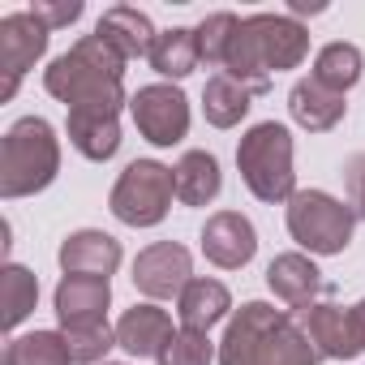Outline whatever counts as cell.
Instances as JSON below:
<instances>
[{
    "label": "cell",
    "instance_id": "1",
    "mask_svg": "<svg viewBox=\"0 0 365 365\" xmlns=\"http://www.w3.org/2000/svg\"><path fill=\"white\" fill-rule=\"evenodd\" d=\"M220 365H318V348L288 309L245 301L224 327Z\"/></svg>",
    "mask_w": 365,
    "mask_h": 365
},
{
    "label": "cell",
    "instance_id": "2",
    "mask_svg": "<svg viewBox=\"0 0 365 365\" xmlns=\"http://www.w3.org/2000/svg\"><path fill=\"white\" fill-rule=\"evenodd\" d=\"M305 56H309V31L297 18H288V14H250V18H241L220 73L237 78L254 95H267L271 78L284 73V69H297Z\"/></svg>",
    "mask_w": 365,
    "mask_h": 365
},
{
    "label": "cell",
    "instance_id": "3",
    "mask_svg": "<svg viewBox=\"0 0 365 365\" xmlns=\"http://www.w3.org/2000/svg\"><path fill=\"white\" fill-rule=\"evenodd\" d=\"M125 56H116L99 35H82L43 69V91L69 112H116L125 99Z\"/></svg>",
    "mask_w": 365,
    "mask_h": 365
},
{
    "label": "cell",
    "instance_id": "4",
    "mask_svg": "<svg viewBox=\"0 0 365 365\" xmlns=\"http://www.w3.org/2000/svg\"><path fill=\"white\" fill-rule=\"evenodd\" d=\"M61 172V138L52 120L22 116L9 125L0 142V198H31L43 194Z\"/></svg>",
    "mask_w": 365,
    "mask_h": 365
},
{
    "label": "cell",
    "instance_id": "5",
    "mask_svg": "<svg viewBox=\"0 0 365 365\" xmlns=\"http://www.w3.org/2000/svg\"><path fill=\"white\" fill-rule=\"evenodd\" d=\"M237 168L245 190L258 202H288L297 194V172H292V133L279 120H262L254 125L241 146H237Z\"/></svg>",
    "mask_w": 365,
    "mask_h": 365
},
{
    "label": "cell",
    "instance_id": "6",
    "mask_svg": "<svg viewBox=\"0 0 365 365\" xmlns=\"http://www.w3.org/2000/svg\"><path fill=\"white\" fill-rule=\"evenodd\" d=\"M172 198H176V172L159 159H133L116 176L108 207L125 228H155L168 220Z\"/></svg>",
    "mask_w": 365,
    "mask_h": 365
},
{
    "label": "cell",
    "instance_id": "7",
    "mask_svg": "<svg viewBox=\"0 0 365 365\" xmlns=\"http://www.w3.org/2000/svg\"><path fill=\"white\" fill-rule=\"evenodd\" d=\"M356 232V211L327 190H297L288 198V237L309 254H344Z\"/></svg>",
    "mask_w": 365,
    "mask_h": 365
},
{
    "label": "cell",
    "instance_id": "8",
    "mask_svg": "<svg viewBox=\"0 0 365 365\" xmlns=\"http://www.w3.org/2000/svg\"><path fill=\"white\" fill-rule=\"evenodd\" d=\"M129 116L150 146H176L190 133V99L172 82H150L129 99Z\"/></svg>",
    "mask_w": 365,
    "mask_h": 365
},
{
    "label": "cell",
    "instance_id": "9",
    "mask_svg": "<svg viewBox=\"0 0 365 365\" xmlns=\"http://www.w3.org/2000/svg\"><path fill=\"white\" fill-rule=\"evenodd\" d=\"M48 39H52V31H48L31 9H18V14H5V18H0V69H5L0 99H5V103L18 95L26 69H35V61H43Z\"/></svg>",
    "mask_w": 365,
    "mask_h": 365
},
{
    "label": "cell",
    "instance_id": "10",
    "mask_svg": "<svg viewBox=\"0 0 365 365\" xmlns=\"http://www.w3.org/2000/svg\"><path fill=\"white\" fill-rule=\"evenodd\" d=\"M194 279V258L176 241H155L133 258V288L150 301H172L190 288Z\"/></svg>",
    "mask_w": 365,
    "mask_h": 365
},
{
    "label": "cell",
    "instance_id": "11",
    "mask_svg": "<svg viewBox=\"0 0 365 365\" xmlns=\"http://www.w3.org/2000/svg\"><path fill=\"white\" fill-rule=\"evenodd\" d=\"M61 331H82V327H103L108 305H112V284L99 275H61L52 292Z\"/></svg>",
    "mask_w": 365,
    "mask_h": 365
},
{
    "label": "cell",
    "instance_id": "12",
    "mask_svg": "<svg viewBox=\"0 0 365 365\" xmlns=\"http://www.w3.org/2000/svg\"><path fill=\"white\" fill-rule=\"evenodd\" d=\"M202 254L220 271H241L258 254V232L241 211H215L202 224Z\"/></svg>",
    "mask_w": 365,
    "mask_h": 365
},
{
    "label": "cell",
    "instance_id": "13",
    "mask_svg": "<svg viewBox=\"0 0 365 365\" xmlns=\"http://www.w3.org/2000/svg\"><path fill=\"white\" fill-rule=\"evenodd\" d=\"M301 327L309 335V344L318 348V356H331V361H352L361 356V344H356V327H352V309L335 305V301H318L301 314Z\"/></svg>",
    "mask_w": 365,
    "mask_h": 365
},
{
    "label": "cell",
    "instance_id": "14",
    "mask_svg": "<svg viewBox=\"0 0 365 365\" xmlns=\"http://www.w3.org/2000/svg\"><path fill=\"white\" fill-rule=\"evenodd\" d=\"M267 288L284 301V305H292V309H309V305H318V292L327 288L322 284V271L314 267V258L309 254H301V250H292V254H275L271 258V267H267Z\"/></svg>",
    "mask_w": 365,
    "mask_h": 365
},
{
    "label": "cell",
    "instance_id": "15",
    "mask_svg": "<svg viewBox=\"0 0 365 365\" xmlns=\"http://www.w3.org/2000/svg\"><path fill=\"white\" fill-rule=\"evenodd\" d=\"M61 271L65 275H99L108 279L120 267V241L99 228H78L61 241Z\"/></svg>",
    "mask_w": 365,
    "mask_h": 365
},
{
    "label": "cell",
    "instance_id": "16",
    "mask_svg": "<svg viewBox=\"0 0 365 365\" xmlns=\"http://www.w3.org/2000/svg\"><path fill=\"white\" fill-rule=\"evenodd\" d=\"M172 335H176V327H172L168 309H159L155 301H142V305L125 309L120 322H116V348H125L138 361L142 356H159Z\"/></svg>",
    "mask_w": 365,
    "mask_h": 365
},
{
    "label": "cell",
    "instance_id": "17",
    "mask_svg": "<svg viewBox=\"0 0 365 365\" xmlns=\"http://www.w3.org/2000/svg\"><path fill=\"white\" fill-rule=\"evenodd\" d=\"M95 35H99L116 56H125V61L150 56V48H155V39H159L155 26H150V18H146L142 9H133V5H112V9H103Z\"/></svg>",
    "mask_w": 365,
    "mask_h": 365
},
{
    "label": "cell",
    "instance_id": "18",
    "mask_svg": "<svg viewBox=\"0 0 365 365\" xmlns=\"http://www.w3.org/2000/svg\"><path fill=\"white\" fill-rule=\"evenodd\" d=\"M176 314H180V327L185 331H207L224 318H232V292L228 284L220 279H207V275H194L190 288L176 297Z\"/></svg>",
    "mask_w": 365,
    "mask_h": 365
},
{
    "label": "cell",
    "instance_id": "19",
    "mask_svg": "<svg viewBox=\"0 0 365 365\" xmlns=\"http://www.w3.org/2000/svg\"><path fill=\"white\" fill-rule=\"evenodd\" d=\"M288 112H292V120H297L301 129L327 133V129H335V125L348 116V99L335 95V91H327V86L314 82V78H301V82L288 91Z\"/></svg>",
    "mask_w": 365,
    "mask_h": 365
},
{
    "label": "cell",
    "instance_id": "20",
    "mask_svg": "<svg viewBox=\"0 0 365 365\" xmlns=\"http://www.w3.org/2000/svg\"><path fill=\"white\" fill-rule=\"evenodd\" d=\"M65 129H69L73 150L91 163H108L120 150V116L116 112H69Z\"/></svg>",
    "mask_w": 365,
    "mask_h": 365
},
{
    "label": "cell",
    "instance_id": "21",
    "mask_svg": "<svg viewBox=\"0 0 365 365\" xmlns=\"http://www.w3.org/2000/svg\"><path fill=\"white\" fill-rule=\"evenodd\" d=\"M172 172H176V198L185 207H207L224 190V172L211 150H185Z\"/></svg>",
    "mask_w": 365,
    "mask_h": 365
},
{
    "label": "cell",
    "instance_id": "22",
    "mask_svg": "<svg viewBox=\"0 0 365 365\" xmlns=\"http://www.w3.org/2000/svg\"><path fill=\"white\" fill-rule=\"evenodd\" d=\"M146 61H150V69H155L159 78H168V82L190 78V73L202 65L198 31H190V26H172V31H163V35L155 39V48H150Z\"/></svg>",
    "mask_w": 365,
    "mask_h": 365
},
{
    "label": "cell",
    "instance_id": "23",
    "mask_svg": "<svg viewBox=\"0 0 365 365\" xmlns=\"http://www.w3.org/2000/svg\"><path fill=\"white\" fill-rule=\"evenodd\" d=\"M250 108H254V91H250V86H241V82L228 78V73L207 78V91H202V116H207L215 129H232V125H241V120L250 116Z\"/></svg>",
    "mask_w": 365,
    "mask_h": 365
},
{
    "label": "cell",
    "instance_id": "24",
    "mask_svg": "<svg viewBox=\"0 0 365 365\" xmlns=\"http://www.w3.org/2000/svg\"><path fill=\"white\" fill-rule=\"evenodd\" d=\"M361 69H365V56H361V48L356 43H327L318 56H314V82H322L327 91H335V95H348L356 82H361Z\"/></svg>",
    "mask_w": 365,
    "mask_h": 365
},
{
    "label": "cell",
    "instance_id": "25",
    "mask_svg": "<svg viewBox=\"0 0 365 365\" xmlns=\"http://www.w3.org/2000/svg\"><path fill=\"white\" fill-rule=\"evenodd\" d=\"M5 365H73V356L61 331H26L9 339Z\"/></svg>",
    "mask_w": 365,
    "mask_h": 365
},
{
    "label": "cell",
    "instance_id": "26",
    "mask_svg": "<svg viewBox=\"0 0 365 365\" xmlns=\"http://www.w3.org/2000/svg\"><path fill=\"white\" fill-rule=\"evenodd\" d=\"M0 292H5V331H18L39 305V279L22 262H5V271H0Z\"/></svg>",
    "mask_w": 365,
    "mask_h": 365
},
{
    "label": "cell",
    "instance_id": "27",
    "mask_svg": "<svg viewBox=\"0 0 365 365\" xmlns=\"http://www.w3.org/2000/svg\"><path fill=\"white\" fill-rule=\"evenodd\" d=\"M220 356V348L211 344V335L207 331H185L180 327L168 344H163V352L155 356L159 365H211Z\"/></svg>",
    "mask_w": 365,
    "mask_h": 365
},
{
    "label": "cell",
    "instance_id": "28",
    "mask_svg": "<svg viewBox=\"0 0 365 365\" xmlns=\"http://www.w3.org/2000/svg\"><path fill=\"white\" fill-rule=\"evenodd\" d=\"M65 344H69V356L73 365H103L108 352L116 348V327H82V331H61Z\"/></svg>",
    "mask_w": 365,
    "mask_h": 365
},
{
    "label": "cell",
    "instance_id": "29",
    "mask_svg": "<svg viewBox=\"0 0 365 365\" xmlns=\"http://www.w3.org/2000/svg\"><path fill=\"white\" fill-rule=\"evenodd\" d=\"M237 26H241V18H237V14H211V18H202V22L194 26V31H198V48H202V61H207V65H220V69H224V56H228V43H232Z\"/></svg>",
    "mask_w": 365,
    "mask_h": 365
},
{
    "label": "cell",
    "instance_id": "30",
    "mask_svg": "<svg viewBox=\"0 0 365 365\" xmlns=\"http://www.w3.org/2000/svg\"><path fill=\"white\" fill-rule=\"evenodd\" d=\"M31 14H35L48 31H61V26H73V22L86 14V5H82V0H35Z\"/></svg>",
    "mask_w": 365,
    "mask_h": 365
},
{
    "label": "cell",
    "instance_id": "31",
    "mask_svg": "<svg viewBox=\"0 0 365 365\" xmlns=\"http://www.w3.org/2000/svg\"><path fill=\"white\" fill-rule=\"evenodd\" d=\"M344 185H348V207L356 211V220H365V150L348 159V168H344Z\"/></svg>",
    "mask_w": 365,
    "mask_h": 365
},
{
    "label": "cell",
    "instance_id": "32",
    "mask_svg": "<svg viewBox=\"0 0 365 365\" xmlns=\"http://www.w3.org/2000/svg\"><path fill=\"white\" fill-rule=\"evenodd\" d=\"M314 18V14H327V5H322V0H314V5H309V0H288V18Z\"/></svg>",
    "mask_w": 365,
    "mask_h": 365
},
{
    "label": "cell",
    "instance_id": "33",
    "mask_svg": "<svg viewBox=\"0 0 365 365\" xmlns=\"http://www.w3.org/2000/svg\"><path fill=\"white\" fill-rule=\"evenodd\" d=\"M352 327H356V344H361V352H365V297L352 305Z\"/></svg>",
    "mask_w": 365,
    "mask_h": 365
},
{
    "label": "cell",
    "instance_id": "34",
    "mask_svg": "<svg viewBox=\"0 0 365 365\" xmlns=\"http://www.w3.org/2000/svg\"><path fill=\"white\" fill-rule=\"evenodd\" d=\"M103 365H120V361H103Z\"/></svg>",
    "mask_w": 365,
    "mask_h": 365
}]
</instances>
